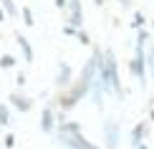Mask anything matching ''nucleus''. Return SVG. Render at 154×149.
<instances>
[{"mask_svg":"<svg viewBox=\"0 0 154 149\" xmlns=\"http://www.w3.org/2000/svg\"><path fill=\"white\" fill-rule=\"evenodd\" d=\"M63 141H66L71 149H96L94 144H88V141L81 137V132H68V134H63Z\"/></svg>","mask_w":154,"mask_h":149,"instance_id":"nucleus-1","label":"nucleus"},{"mask_svg":"<svg viewBox=\"0 0 154 149\" xmlns=\"http://www.w3.org/2000/svg\"><path fill=\"white\" fill-rule=\"evenodd\" d=\"M131 73L137 76L139 81H144V46L139 43V48H137V58L131 61Z\"/></svg>","mask_w":154,"mask_h":149,"instance_id":"nucleus-2","label":"nucleus"},{"mask_svg":"<svg viewBox=\"0 0 154 149\" xmlns=\"http://www.w3.org/2000/svg\"><path fill=\"white\" fill-rule=\"evenodd\" d=\"M119 147V124L106 121V149H116Z\"/></svg>","mask_w":154,"mask_h":149,"instance_id":"nucleus-3","label":"nucleus"},{"mask_svg":"<svg viewBox=\"0 0 154 149\" xmlns=\"http://www.w3.org/2000/svg\"><path fill=\"white\" fill-rule=\"evenodd\" d=\"M81 0H71V25H76V28H81Z\"/></svg>","mask_w":154,"mask_h":149,"instance_id":"nucleus-4","label":"nucleus"},{"mask_svg":"<svg viewBox=\"0 0 154 149\" xmlns=\"http://www.w3.org/2000/svg\"><path fill=\"white\" fill-rule=\"evenodd\" d=\"M144 132H146V124H144V121L134 126V132H131V144H134V147H139V144H142V139H144Z\"/></svg>","mask_w":154,"mask_h":149,"instance_id":"nucleus-5","label":"nucleus"},{"mask_svg":"<svg viewBox=\"0 0 154 149\" xmlns=\"http://www.w3.org/2000/svg\"><path fill=\"white\" fill-rule=\"evenodd\" d=\"M10 101L15 104V106L20 109V111H28V109H30V101L25 99V96H20V94H13V96H10Z\"/></svg>","mask_w":154,"mask_h":149,"instance_id":"nucleus-6","label":"nucleus"},{"mask_svg":"<svg viewBox=\"0 0 154 149\" xmlns=\"http://www.w3.org/2000/svg\"><path fill=\"white\" fill-rule=\"evenodd\" d=\"M18 43H20V48H23V53H25V61H33V48H30V43L25 41L23 36H18Z\"/></svg>","mask_w":154,"mask_h":149,"instance_id":"nucleus-7","label":"nucleus"},{"mask_svg":"<svg viewBox=\"0 0 154 149\" xmlns=\"http://www.w3.org/2000/svg\"><path fill=\"white\" fill-rule=\"evenodd\" d=\"M43 129H46V132H53V111H51V109L43 111Z\"/></svg>","mask_w":154,"mask_h":149,"instance_id":"nucleus-8","label":"nucleus"},{"mask_svg":"<svg viewBox=\"0 0 154 149\" xmlns=\"http://www.w3.org/2000/svg\"><path fill=\"white\" fill-rule=\"evenodd\" d=\"M68 79H71V68H68V63H61V83H68Z\"/></svg>","mask_w":154,"mask_h":149,"instance_id":"nucleus-9","label":"nucleus"},{"mask_svg":"<svg viewBox=\"0 0 154 149\" xmlns=\"http://www.w3.org/2000/svg\"><path fill=\"white\" fill-rule=\"evenodd\" d=\"M3 5H5V10H8V15H15V3H13V0H3Z\"/></svg>","mask_w":154,"mask_h":149,"instance_id":"nucleus-10","label":"nucleus"},{"mask_svg":"<svg viewBox=\"0 0 154 149\" xmlns=\"http://www.w3.org/2000/svg\"><path fill=\"white\" fill-rule=\"evenodd\" d=\"M8 119H10V116H8V109L0 104V124H8Z\"/></svg>","mask_w":154,"mask_h":149,"instance_id":"nucleus-11","label":"nucleus"},{"mask_svg":"<svg viewBox=\"0 0 154 149\" xmlns=\"http://www.w3.org/2000/svg\"><path fill=\"white\" fill-rule=\"evenodd\" d=\"M0 66H3V68H10V66H13V58H10V56H3V58H0Z\"/></svg>","mask_w":154,"mask_h":149,"instance_id":"nucleus-12","label":"nucleus"},{"mask_svg":"<svg viewBox=\"0 0 154 149\" xmlns=\"http://www.w3.org/2000/svg\"><path fill=\"white\" fill-rule=\"evenodd\" d=\"M23 18H25V23H28V25H33V15H30V10H23Z\"/></svg>","mask_w":154,"mask_h":149,"instance_id":"nucleus-13","label":"nucleus"},{"mask_svg":"<svg viewBox=\"0 0 154 149\" xmlns=\"http://www.w3.org/2000/svg\"><path fill=\"white\" fill-rule=\"evenodd\" d=\"M96 3H104V0H96Z\"/></svg>","mask_w":154,"mask_h":149,"instance_id":"nucleus-14","label":"nucleus"}]
</instances>
